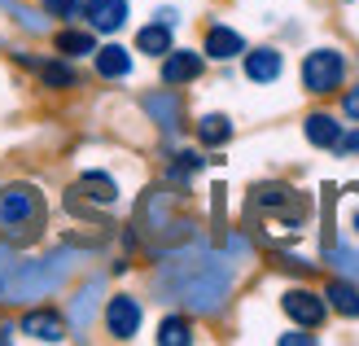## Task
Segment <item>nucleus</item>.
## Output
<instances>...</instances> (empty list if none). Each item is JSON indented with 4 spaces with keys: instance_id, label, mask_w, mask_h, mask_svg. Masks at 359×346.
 Instances as JSON below:
<instances>
[{
    "instance_id": "obj_13",
    "label": "nucleus",
    "mask_w": 359,
    "mask_h": 346,
    "mask_svg": "<svg viewBox=\"0 0 359 346\" xmlns=\"http://www.w3.org/2000/svg\"><path fill=\"white\" fill-rule=\"evenodd\" d=\"M280 53L276 48H255V53H245V75L255 79V84H272L280 79Z\"/></svg>"
},
{
    "instance_id": "obj_5",
    "label": "nucleus",
    "mask_w": 359,
    "mask_h": 346,
    "mask_svg": "<svg viewBox=\"0 0 359 346\" xmlns=\"http://www.w3.org/2000/svg\"><path fill=\"white\" fill-rule=\"evenodd\" d=\"M346 79V58L337 48H311L307 58H302V84H307V93H333V88H342Z\"/></svg>"
},
{
    "instance_id": "obj_7",
    "label": "nucleus",
    "mask_w": 359,
    "mask_h": 346,
    "mask_svg": "<svg viewBox=\"0 0 359 346\" xmlns=\"http://www.w3.org/2000/svg\"><path fill=\"white\" fill-rule=\"evenodd\" d=\"M105 329H110V338H118V342H132L140 333V302L132 294L110 298V307H105Z\"/></svg>"
},
{
    "instance_id": "obj_31",
    "label": "nucleus",
    "mask_w": 359,
    "mask_h": 346,
    "mask_svg": "<svg viewBox=\"0 0 359 346\" xmlns=\"http://www.w3.org/2000/svg\"><path fill=\"white\" fill-rule=\"evenodd\" d=\"M0 294H5V281H0Z\"/></svg>"
},
{
    "instance_id": "obj_3",
    "label": "nucleus",
    "mask_w": 359,
    "mask_h": 346,
    "mask_svg": "<svg viewBox=\"0 0 359 346\" xmlns=\"http://www.w3.org/2000/svg\"><path fill=\"white\" fill-rule=\"evenodd\" d=\"M44 197L31 185H9L0 193V232L13 246H31L35 237L44 232Z\"/></svg>"
},
{
    "instance_id": "obj_6",
    "label": "nucleus",
    "mask_w": 359,
    "mask_h": 346,
    "mask_svg": "<svg viewBox=\"0 0 359 346\" xmlns=\"http://www.w3.org/2000/svg\"><path fill=\"white\" fill-rule=\"evenodd\" d=\"M280 307H285V316H290V320L302 324V329H320L325 316H329V302L320 298V294H311V289H290V294L280 298Z\"/></svg>"
},
{
    "instance_id": "obj_25",
    "label": "nucleus",
    "mask_w": 359,
    "mask_h": 346,
    "mask_svg": "<svg viewBox=\"0 0 359 346\" xmlns=\"http://www.w3.org/2000/svg\"><path fill=\"white\" fill-rule=\"evenodd\" d=\"M329 263L342 272L346 281H359V250H351V246H329Z\"/></svg>"
},
{
    "instance_id": "obj_22",
    "label": "nucleus",
    "mask_w": 359,
    "mask_h": 346,
    "mask_svg": "<svg viewBox=\"0 0 359 346\" xmlns=\"http://www.w3.org/2000/svg\"><path fill=\"white\" fill-rule=\"evenodd\" d=\"M57 53H66V58H83V53H97L93 31H62V35H57Z\"/></svg>"
},
{
    "instance_id": "obj_23",
    "label": "nucleus",
    "mask_w": 359,
    "mask_h": 346,
    "mask_svg": "<svg viewBox=\"0 0 359 346\" xmlns=\"http://www.w3.org/2000/svg\"><path fill=\"white\" fill-rule=\"evenodd\" d=\"M202 167H206L202 154H175V162L167 167V180H171V185H189V180L202 171Z\"/></svg>"
},
{
    "instance_id": "obj_16",
    "label": "nucleus",
    "mask_w": 359,
    "mask_h": 346,
    "mask_svg": "<svg viewBox=\"0 0 359 346\" xmlns=\"http://www.w3.org/2000/svg\"><path fill=\"white\" fill-rule=\"evenodd\" d=\"M75 193H88L97 206H110L114 197H118V185H114V175H105V171H83V180H79Z\"/></svg>"
},
{
    "instance_id": "obj_30",
    "label": "nucleus",
    "mask_w": 359,
    "mask_h": 346,
    "mask_svg": "<svg viewBox=\"0 0 359 346\" xmlns=\"http://www.w3.org/2000/svg\"><path fill=\"white\" fill-rule=\"evenodd\" d=\"M280 342H285V346H294V342L307 346V342H311V333H280Z\"/></svg>"
},
{
    "instance_id": "obj_28",
    "label": "nucleus",
    "mask_w": 359,
    "mask_h": 346,
    "mask_svg": "<svg viewBox=\"0 0 359 346\" xmlns=\"http://www.w3.org/2000/svg\"><path fill=\"white\" fill-rule=\"evenodd\" d=\"M13 267H18V263H13V254L0 246V281H9V272H13Z\"/></svg>"
},
{
    "instance_id": "obj_29",
    "label": "nucleus",
    "mask_w": 359,
    "mask_h": 346,
    "mask_svg": "<svg viewBox=\"0 0 359 346\" xmlns=\"http://www.w3.org/2000/svg\"><path fill=\"white\" fill-rule=\"evenodd\" d=\"M337 149H342V154H359V132L342 136V140H337Z\"/></svg>"
},
{
    "instance_id": "obj_15",
    "label": "nucleus",
    "mask_w": 359,
    "mask_h": 346,
    "mask_svg": "<svg viewBox=\"0 0 359 346\" xmlns=\"http://www.w3.org/2000/svg\"><path fill=\"white\" fill-rule=\"evenodd\" d=\"M97 298H101V281H88L79 294H75V302H70V324H75V329H88V324H93Z\"/></svg>"
},
{
    "instance_id": "obj_2",
    "label": "nucleus",
    "mask_w": 359,
    "mask_h": 346,
    "mask_svg": "<svg viewBox=\"0 0 359 346\" xmlns=\"http://www.w3.org/2000/svg\"><path fill=\"white\" fill-rule=\"evenodd\" d=\"M70 267H75V250H57V254L35 259V263H18L9 272V281H5V294H9V302L44 298V294H53V289L70 277Z\"/></svg>"
},
{
    "instance_id": "obj_21",
    "label": "nucleus",
    "mask_w": 359,
    "mask_h": 346,
    "mask_svg": "<svg viewBox=\"0 0 359 346\" xmlns=\"http://www.w3.org/2000/svg\"><path fill=\"white\" fill-rule=\"evenodd\" d=\"M158 342L163 346H189L193 342V324L184 316H167L163 324H158Z\"/></svg>"
},
{
    "instance_id": "obj_26",
    "label": "nucleus",
    "mask_w": 359,
    "mask_h": 346,
    "mask_svg": "<svg viewBox=\"0 0 359 346\" xmlns=\"http://www.w3.org/2000/svg\"><path fill=\"white\" fill-rule=\"evenodd\" d=\"M79 9H83V0H44V13L53 18H79Z\"/></svg>"
},
{
    "instance_id": "obj_12",
    "label": "nucleus",
    "mask_w": 359,
    "mask_h": 346,
    "mask_svg": "<svg viewBox=\"0 0 359 346\" xmlns=\"http://www.w3.org/2000/svg\"><path fill=\"white\" fill-rule=\"evenodd\" d=\"M241 53H245L241 31H232V27H224V22H215V27L206 31V58L228 62V58H241Z\"/></svg>"
},
{
    "instance_id": "obj_24",
    "label": "nucleus",
    "mask_w": 359,
    "mask_h": 346,
    "mask_svg": "<svg viewBox=\"0 0 359 346\" xmlns=\"http://www.w3.org/2000/svg\"><path fill=\"white\" fill-rule=\"evenodd\" d=\"M35 70H40V79H44L48 88H75V84H79V75H75L66 62H35Z\"/></svg>"
},
{
    "instance_id": "obj_27",
    "label": "nucleus",
    "mask_w": 359,
    "mask_h": 346,
    "mask_svg": "<svg viewBox=\"0 0 359 346\" xmlns=\"http://www.w3.org/2000/svg\"><path fill=\"white\" fill-rule=\"evenodd\" d=\"M342 110H346V119H355V123H359V88H351V93H346Z\"/></svg>"
},
{
    "instance_id": "obj_18",
    "label": "nucleus",
    "mask_w": 359,
    "mask_h": 346,
    "mask_svg": "<svg viewBox=\"0 0 359 346\" xmlns=\"http://www.w3.org/2000/svg\"><path fill=\"white\" fill-rule=\"evenodd\" d=\"M197 140L206 145V149H215V145H228L232 140V123L224 114H202V123H197Z\"/></svg>"
},
{
    "instance_id": "obj_8",
    "label": "nucleus",
    "mask_w": 359,
    "mask_h": 346,
    "mask_svg": "<svg viewBox=\"0 0 359 346\" xmlns=\"http://www.w3.org/2000/svg\"><path fill=\"white\" fill-rule=\"evenodd\" d=\"M202 75V53H193V48H171L163 53V84L175 88V84H189Z\"/></svg>"
},
{
    "instance_id": "obj_1",
    "label": "nucleus",
    "mask_w": 359,
    "mask_h": 346,
    "mask_svg": "<svg viewBox=\"0 0 359 346\" xmlns=\"http://www.w3.org/2000/svg\"><path fill=\"white\" fill-rule=\"evenodd\" d=\"M154 285L167 302L189 307L193 316H215L232 289V259L206 250L193 237L175 250H163V267H158Z\"/></svg>"
},
{
    "instance_id": "obj_10",
    "label": "nucleus",
    "mask_w": 359,
    "mask_h": 346,
    "mask_svg": "<svg viewBox=\"0 0 359 346\" xmlns=\"http://www.w3.org/2000/svg\"><path fill=\"white\" fill-rule=\"evenodd\" d=\"M145 114L163 127V132H180V123H184V110H180V97L175 93H149L145 97Z\"/></svg>"
},
{
    "instance_id": "obj_9",
    "label": "nucleus",
    "mask_w": 359,
    "mask_h": 346,
    "mask_svg": "<svg viewBox=\"0 0 359 346\" xmlns=\"http://www.w3.org/2000/svg\"><path fill=\"white\" fill-rule=\"evenodd\" d=\"M83 13H88V27L93 31H118L123 22H128V0H88L83 5Z\"/></svg>"
},
{
    "instance_id": "obj_17",
    "label": "nucleus",
    "mask_w": 359,
    "mask_h": 346,
    "mask_svg": "<svg viewBox=\"0 0 359 346\" xmlns=\"http://www.w3.org/2000/svg\"><path fill=\"white\" fill-rule=\"evenodd\" d=\"M307 140L320 145V149H337V140H342V123L333 114H311L307 119Z\"/></svg>"
},
{
    "instance_id": "obj_19",
    "label": "nucleus",
    "mask_w": 359,
    "mask_h": 346,
    "mask_svg": "<svg viewBox=\"0 0 359 346\" xmlns=\"http://www.w3.org/2000/svg\"><path fill=\"white\" fill-rule=\"evenodd\" d=\"M136 48L149 53V58H163V53H171V27L167 22H154L136 35Z\"/></svg>"
},
{
    "instance_id": "obj_20",
    "label": "nucleus",
    "mask_w": 359,
    "mask_h": 346,
    "mask_svg": "<svg viewBox=\"0 0 359 346\" xmlns=\"http://www.w3.org/2000/svg\"><path fill=\"white\" fill-rule=\"evenodd\" d=\"M325 298L333 302V312H342V316H359V289H355L351 281H333Z\"/></svg>"
},
{
    "instance_id": "obj_11",
    "label": "nucleus",
    "mask_w": 359,
    "mask_h": 346,
    "mask_svg": "<svg viewBox=\"0 0 359 346\" xmlns=\"http://www.w3.org/2000/svg\"><path fill=\"white\" fill-rule=\"evenodd\" d=\"M22 333L35 338V342H62L66 338V324L57 312H48V307H35V312L22 316Z\"/></svg>"
},
{
    "instance_id": "obj_4",
    "label": "nucleus",
    "mask_w": 359,
    "mask_h": 346,
    "mask_svg": "<svg viewBox=\"0 0 359 346\" xmlns=\"http://www.w3.org/2000/svg\"><path fill=\"white\" fill-rule=\"evenodd\" d=\"M255 211L280 220L285 232L298 237L302 224H307V215H311V202H307L302 193H294L290 185H259V189H255Z\"/></svg>"
},
{
    "instance_id": "obj_14",
    "label": "nucleus",
    "mask_w": 359,
    "mask_h": 346,
    "mask_svg": "<svg viewBox=\"0 0 359 346\" xmlns=\"http://www.w3.org/2000/svg\"><path fill=\"white\" fill-rule=\"evenodd\" d=\"M97 75H101V79H128V75H132V53L118 48V44L97 48Z\"/></svg>"
}]
</instances>
